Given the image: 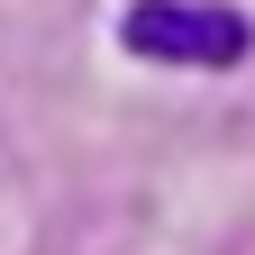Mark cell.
Masks as SVG:
<instances>
[{
	"label": "cell",
	"instance_id": "1",
	"mask_svg": "<svg viewBox=\"0 0 255 255\" xmlns=\"http://www.w3.org/2000/svg\"><path fill=\"white\" fill-rule=\"evenodd\" d=\"M119 46L146 55V64H191V73H228L246 64L255 27L237 9H219V0H137V9L119 18Z\"/></svg>",
	"mask_w": 255,
	"mask_h": 255
}]
</instances>
